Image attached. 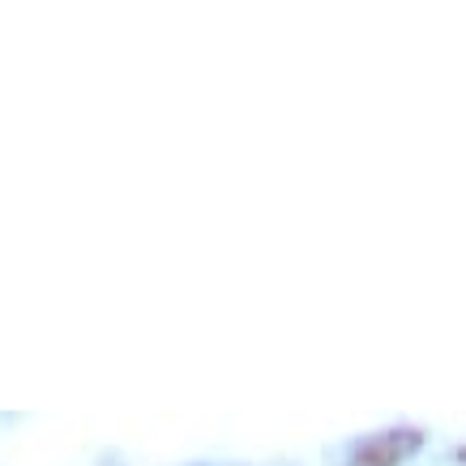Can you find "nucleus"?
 I'll return each mask as SVG.
<instances>
[{
    "label": "nucleus",
    "mask_w": 466,
    "mask_h": 466,
    "mask_svg": "<svg viewBox=\"0 0 466 466\" xmlns=\"http://www.w3.org/2000/svg\"><path fill=\"white\" fill-rule=\"evenodd\" d=\"M415 450H420V432H410V428H402V432L368 437L364 445L355 450L351 466H398L402 458H410Z\"/></svg>",
    "instance_id": "1"
}]
</instances>
